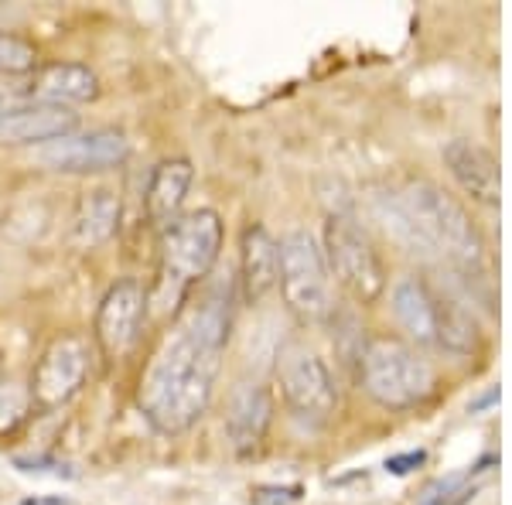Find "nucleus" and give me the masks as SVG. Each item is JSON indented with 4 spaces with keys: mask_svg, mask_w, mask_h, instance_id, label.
<instances>
[{
    "mask_svg": "<svg viewBox=\"0 0 512 505\" xmlns=\"http://www.w3.org/2000/svg\"><path fill=\"white\" fill-rule=\"evenodd\" d=\"M147 318V291L144 284L134 277L117 280L106 291L96 311V342L110 359H123L127 352H134L140 328Z\"/></svg>",
    "mask_w": 512,
    "mask_h": 505,
    "instance_id": "nucleus-11",
    "label": "nucleus"
},
{
    "mask_svg": "<svg viewBox=\"0 0 512 505\" xmlns=\"http://www.w3.org/2000/svg\"><path fill=\"white\" fill-rule=\"evenodd\" d=\"M31 407H35V400H31L28 386L14 383V379L0 383V434H11V430H18L24 420H28Z\"/></svg>",
    "mask_w": 512,
    "mask_h": 505,
    "instance_id": "nucleus-19",
    "label": "nucleus"
},
{
    "mask_svg": "<svg viewBox=\"0 0 512 505\" xmlns=\"http://www.w3.org/2000/svg\"><path fill=\"white\" fill-rule=\"evenodd\" d=\"M461 485V475H451V478H437L424 488V492L417 495V505H448V495L458 492ZM461 495V492H458Z\"/></svg>",
    "mask_w": 512,
    "mask_h": 505,
    "instance_id": "nucleus-22",
    "label": "nucleus"
},
{
    "mask_svg": "<svg viewBox=\"0 0 512 505\" xmlns=\"http://www.w3.org/2000/svg\"><path fill=\"white\" fill-rule=\"evenodd\" d=\"M444 164H448V175L458 181V188L465 195H472L482 205H499L502 171L492 151H485L475 140L458 137L444 144Z\"/></svg>",
    "mask_w": 512,
    "mask_h": 505,
    "instance_id": "nucleus-14",
    "label": "nucleus"
},
{
    "mask_svg": "<svg viewBox=\"0 0 512 505\" xmlns=\"http://www.w3.org/2000/svg\"><path fill=\"white\" fill-rule=\"evenodd\" d=\"M38 65V48L18 35L0 31V76H21Z\"/></svg>",
    "mask_w": 512,
    "mask_h": 505,
    "instance_id": "nucleus-20",
    "label": "nucleus"
},
{
    "mask_svg": "<svg viewBox=\"0 0 512 505\" xmlns=\"http://www.w3.org/2000/svg\"><path fill=\"white\" fill-rule=\"evenodd\" d=\"M222 250V219L212 209H198L175 219L161 243V287L175 284L178 294L192 280L216 267Z\"/></svg>",
    "mask_w": 512,
    "mask_h": 505,
    "instance_id": "nucleus-6",
    "label": "nucleus"
},
{
    "mask_svg": "<svg viewBox=\"0 0 512 505\" xmlns=\"http://www.w3.org/2000/svg\"><path fill=\"white\" fill-rule=\"evenodd\" d=\"M192 164L181 161H161L158 168H154L151 175V185H147V215H151V222H158V226H171L175 222V215L181 209V202L188 198V188H192Z\"/></svg>",
    "mask_w": 512,
    "mask_h": 505,
    "instance_id": "nucleus-18",
    "label": "nucleus"
},
{
    "mask_svg": "<svg viewBox=\"0 0 512 505\" xmlns=\"http://www.w3.org/2000/svg\"><path fill=\"white\" fill-rule=\"evenodd\" d=\"M277 383L284 403L304 420H328L338 407L332 369L325 366V359L315 349L301 342L284 345L277 359Z\"/></svg>",
    "mask_w": 512,
    "mask_h": 505,
    "instance_id": "nucleus-8",
    "label": "nucleus"
},
{
    "mask_svg": "<svg viewBox=\"0 0 512 505\" xmlns=\"http://www.w3.org/2000/svg\"><path fill=\"white\" fill-rule=\"evenodd\" d=\"M427 461V454L424 451H407V454H393V458H386V471L390 475H410L414 468H420Z\"/></svg>",
    "mask_w": 512,
    "mask_h": 505,
    "instance_id": "nucleus-24",
    "label": "nucleus"
},
{
    "mask_svg": "<svg viewBox=\"0 0 512 505\" xmlns=\"http://www.w3.org/2000/svg\"><path fill=\"white\" fill-rule=\"evenodd\" d=\"M386 229L414 246V253H437L458 267H478L485 256V243L465 205L431 181H414L393 198Z\"/></svg>",
    "mask_w": 512,
    "mask_h": 505,
    "instance_id": "nucleus-2",
    "label": "nucleus"
},
{
    "mask_svg": "<svg viewBox=\"0 0 512 505\" xmlns=\"http://www.w3.org/2000/svg\"><path fill=\"white\" fill-rule=\"evenodd\" d=\"M390 311L396 325L407 331L417 345H437L448 352H472L475 349V325L465 311L448 297H441L417 273L396 277L390 291Z\"/></svg>",
    "mask_w": 512,
    "mask_h": 505,
    "instance_id": "nucleus-3",
    "label": "nucleus"
},
{
    "mask_svg": "<svg viewBox=\"0 0 512 505\" xmlns=\"http://www.w3.org/2000/svg\"><path fill=\"white\" fill-rule=\"evenodd\" d=\"M274 420V396L263 383H239L226 407V441L236 454H250L263 444Z\"/></svg>",
    "mask_w": 512,
    "mask_h": 505,
    "instance_id": "nucleus-13",
    "label": "nucleus"
},
{
    "mask_svg": "<svg viewBox=\"0 0 512 505\" xmlns=\"http://www.w3.org/2000/svg\"><path fill=\"white\" fill-rule=\"evenodd\" d=\"M120 229V192L117 188H89L79 198L76 215H72V239L82 250L110 243Z\"/></svg>",
    "mask_w": 512,
    "mask_h": 505,
    "instance_id": "nucleus-16",
    "label": "nucleus"
},
{
    "mask_svg": "<svg viewBox=\"0 0 512 505\" xmlns=\"http://www.w3.org/2000/svg\"><path fill=\"white\" fill-rule=\"evenodd\" d=\"M31 96H35V103L69 106L72 110V103H89V99L99 96V79L93 69H86V65L55 62L35 76V82H31Z\"/></svg>",
    "mask_w": 512,
    "mask_h": 505,
    "instance_id": "nucleus-17",
    "label": "nucleus"
},
{
    "mask_svg": "<svg viewBox=\"0 0 512 505\" xmlns=\"http://www.w3.org/2000/svg\"><path fill=\"white\" fill-rule=\"evenodd\" d=\"M229 342V304L205 297L161 338L151 366L140 379V407L161 434H185L212 403L222 355Z\"/></svg>",
    "mask_w": 512,
    "mask_h": 505,
    "instance_id": "nucleus-1",
    "label": "nucleus"
},
{
    "mask_svg": "<svg viewBox=\"0 0 512 505\" xmlns=\"http://www.w3.org/2000/svg\"><path fill=\"white\" fill-rule=\"evenodd\" d=\"M24 505H69L65 499H55V502H24Z\"/></svg>",
    "mask_w": 512,
    "mask_h": 505,
    "instance_id": "nucleus-25",
    "label": "nucleus"
},
{
    "mask_svg": "<svg viewBox=\"0 0 512 505\" xmlns=\"http://www.w3.org/2000/svg\"><path fill=\"white\" fill-rule=\"evenodd\" d=\"M89 372H93V345L86 335L69 331V335L52 338L48 349L41 352L35 376H31V400L41 410L62 407L86 386Z\"/></svg>",
    "mask_w": 512,
    "mask_h": 505,
    "instance_id": "nucleus-9",
    "label": "nucleus"
},
{
    "mask_svg": "<svg viewBox=\"0 0 512 505\" xmlns=\"http://www.w3.org/2000/svg\"><path fill=\"white\" fill-rule=\"evenodd\" d=\"M130 140L123 130L99 127L86 134H65L59 140L31 147V164L59 175H93V171H110L127 161Z\"/></svg>",
    "mask_w": 512,
    "mask_h": 505,
    "instance_id": "nucleus-10",
    "label": "nucleus"
},
{
    "mask_svg": "<svg viewBox=\"0 0 512 505\" xmlns=\"http://www.w3.org/2000/svg\"><path fill=\"white\" fill-rule=\"evenodd\" d=\"M239 273H243V297L260 301L274 291L280 277V250L267 226H250L239 243Z\"/></svg>",
    "mask_w": 512,
    "mask_h": 505,
    "instance_id": "nucleus-15",
    "label": "nucleus"
},
{
    "mask_svg": "<svg viewBox=\"0 0 512 505\" xmlns=\"http://www.w3.org/2000/svg\"><path fill=\"white\" fill-rule=\"evenodd\" d=\"M325 263L328 273L342 280V287L359 297V301H376L386 291V270L379 253L373 250L369 236L349 219V215H332L325 226Z\"/></svg>",
    "mask_w": 512,
    "mask_h": 505,
    "instance_id": "nucleus-7",
    "label": "nucleus"
},
{
    "mask_svg": "<svg viewBox=\"0 0 512 505\" xmlns=\"http://www.w3.org/2000/svg\"><path fill=\"white\" fill-rule=\"evenodd\" d=\"M79 113L69 106L24 103L0 110V147H38L65 134H76Z\"/></svg>",
    "mask_w": 512,
    "mask_h": 505,
    "instance_id": "nucleus-12",
    "label": "nucleus"
},
{
    "mask_svg": "<svg viewBox=\"0 0 512 505\" xmlns=\"http://www.w3.org/2000/svg\"><path fill=\"white\" fill-rule=\"evenodd\" d=\"M362 389L386 410H410L424 403L437 386V372L414 345L379 335L359 355Z\"/></svg>",
    "mask_w": 512,
    "mask_h": 505,
    "instance_id": "nucleus-4",
    "label": "nucleus"
},
{
    "mask_svg": "<svg viewBox=\"0 0 512 505\" xmlns=\"http://www.w3.org/2000/svg\"><path fill=\"white\" fill-rule=\"evenodd\" d=\"M280 250V291L301 321H325L332 314V273L325 253L304 229H294L277 243Z\"/></svg>",
    "mask_w": 512,
    "mask_h": 505,
    "instance_id": "nucleus-5",
    "label": "nucleus"
},
{
    "mask_svg": "<svg viewBox=\"0 0 512 505\" xmlns=\"http://www.w3.org/2000/svg\"><path fill=\"white\" fill-rule=\"evenodd\" d=\"M301 499V488L297 485H260V488H253V502L256 505H291Z\"/></svg>",
    "mask_w": 512,
    "mask_h": 505,
    "instance_id": "nucleus-21",
    "label": "nucleus"
},
{
    "mask_svg": "<svg viewBox=\"0 0 512 505\" xmlns=\"http://www.w3.org/2000/svg\"><path fill=\"white\" fill-rule=\"evenodd\" d=\"M14 468L28 471V475H55V478H72V471L59 465V461H48V458H18Z\"/></svg>",
    "mask_w": 512,
    "mask_h": 505,
    "instance_id": "nucleus-23",
    "label": "nucleus"
}]
</instances>
